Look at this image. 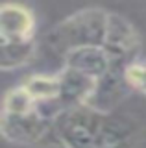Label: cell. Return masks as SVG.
Segmentation results:
<instances>
[{
  "label": "cell",
  "instance_id": "8",
  "mask_svg": "<svg viewBox=\"0 0 146 148\" xmlns=\"http://www.w3.org/2000/svg\"><path fill=\"white\" fill-rule=\"evenodd\" d=\"M35 50H37L35 41L0 45V69L4 72H8V71H15V69L24 67L33 59Z\"/></svg>",
  "mask_w": 146,
  "mask_h": 148
},
{
  "label": "cell",
  "instance_id": "5",
  "mask_svg": "<svg viewBox=\"0 0 146 148\" xmlns=\"http://www.w3.org/2000/svg\"><path fill=\"white\" fill-rule=\"evenodd\" d=\"M35 21L33 11L19 2H6L0 8V45L28 43L35 41Z\"/></svg>",
  "mask_w": 146,
  "mask_h": 148
},
{
  "label": "cell",
  "instance_id": "6",
  "mask_svg": "<svg viewBox=\"0 0 146 148\" xmlns=\"http://www.w3.org/2000/svg\"><path fill=\"white\" fill-rule=\"evenodd\" d=\"M63 65L78 72H83L85 76L98 82L111 71L113 61L104 46H85V48H76L65 54Z\"/></svg>",
  "mask_w": 146,
  "mask_h": 148
},
{
  "label": "cell",
  "instance_id": "7",
  "mask_svg": "<svg viewBox=\"0 0 146 148\" xmlns=\"http://www.w3.org/2000/svg\"><path fill=\"white\" fill-rule=\"evenodd\" d=\"M22 85L26 87V91L31 95V98L35 100L37 108H44L54 102L59 100L61 96V80H59V72L56 74H44V72H35L28 76Z\"/></svg>",
  "mask_w": 146,
  "mask_h": 148
},
{
  "label": "cell",
  "instance_id": "9",
  "mask_svg": "<svg viewBox=\"0 0 146 148\" xmlns=\"http://www.w3.org/2000/svg\"><path fill=\"white\" fill-rule=\"evenodd\" d=\"M37 109V104L31 98V95L26 91V87L19 83V85L10 87L4 92L2 98V113L8 115H24V113H31Z\"/></svg>",
  "mask_w": 146,
  "mask_h": 148
},
{
  "label": "cell",
  "instance_id": "11",
  "mask_svg": "<svg viewBox=\"0 0 146 148\" xmlns=\"http://www.w3.org/2000/svg\"><path fill=\"white\" fill-rule=\"evenodd\" d=\"M46 148H65V146H63V145H61V143H59V141H57V145H54V146H46Z\"/></svg>",
  "mask_w": 146,
  "mask_h": 148
},
{
  "label": "cell",
  "instance_id": "4",
  "mask_svg": "<svg viewBox=\"0 0 146 148\" xmlns=\"http://www.w3.org/2000/svg\"><path fill=\"white\" fill-rule=\"evenodd\" d=\"M130 91H133V89L126 82V67L113 65L111 71L102 80L96 82V87H94L93 95L89 96L87 104L83 108L96 111V113H102V115H109L130 95Z\"/></svg>",
  "mask_w": 146,
  "mask_h": 148
},
{
  "label": "cell",
  "instance_id": "10",
  "mask_svg": "<svg viewBox=\"0 0 146 148\" xmlns=\"http://www.w3.org/2000/svg\"><path fill=\"white\" fill-rule=\"evenodd\" d=\"M126 82L130 83L131 89L146 96V56H141L126 67Z\"/></svg>",
  "mask_w": 146,
  "mask_h": 148
},
{
  "label": "cell",
  "instance_id": "3",
  "mask_svg": "<svg viewBox=\"0 0 146 148\" xmlns=\"http://www.w3.org/2000/svg\"><path fill=\"white\" fill-rule=\"evenodd\" d=\"M54 130V122L44 119L39 109L24 115L0 113V133L6 141L19 146H33Z\"/></svg>",
  "mask_w": 146,
  "mask_h": 148
},
{
  "label": "cell",
  "instance_id": "2",
  "mask_svg": "<svg viewBox=\"0 0 146 148\" xmlns=\"http://www.w3.org/2000/svg\"><path fill=\"white\" fill-rule=\"evenodd\" d=\"M104 48L109 54L113 65L128 67L130 63L141 58V35L126 17L111 11Z\"/></svg>",
  "mask_w": 146,
  "mask_h": 148
},
{
  "label": "cell",
  "instance_id": "1",
  "mask_svg": "<svg viewBox=\"0 0 146 148\" xmlns=\"http://www.w3.org/2000/svg\"><path fill=\"white\" fill-rule=\"evenodd\" d=\"M109 13L102 8H83L59 21L46 35L48 46L65 56L85 46H104L109 26Z\"/></svg>",
  "mask_w": 146,
  "mask_h": 148
}]
</instances>
